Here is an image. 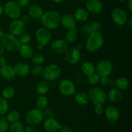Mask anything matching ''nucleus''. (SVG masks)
Instances as JSON below:
<instances>
[{
    "mask_svg": "<svg viewBox=\"0 0 132 132\" xmlns=\"http://www.w3.org/2000/svg\"><path fill=\"white\" fill-rule=\"evenodd\" d=\"M40 19L43 27L50 31L57 29L60 25L61 15L55 10H50L43 13Z\"/></svg>",
    "mask_w": 132,
    "mask_h": 132,
    "instance_id": "nucleus-1",
    "label": "nucleus"
},
{
    "mask_svg": "<svg viewBox=\"0 0 132 132\" xmlns=\"http://www.w3.org/2000/svg\"><path fill=\"white\" fill-rule=\"evenodd\" d=\"M104 43V37L101 32H92L88 36L85 48L89 53H95L99 50Z\"/></svg>",
    "mask_w": 132,
    "mask_h": 132,
    "instance_id": "nucleus-2",
    "label": "nucleus"
},
{
    "mask_svg": "<svg viewBox=\"0 0 132 132\" xmlns=\"http://www.w3.org/2000/svg\"><path fill=\"white\" fill-rule=\"evenodd\" d=\"M88 97L90 100L94 105H103L107 100V94L104 90L99 87H93L89 90Z\"/></svg>",
    "mask_w": 132,
    "mask_h": 132,
    "instance_id": "nucleus-3",
    "label": "nucleus"
},
{
    "mask_svg": "<svg viewBox=\"0 0 132 132\" xmlns=\"http://www.w3.org/2000/svg\"><path fill=\"white\" fill-rule=\"evenodd\" d=\"M5 49L10 53H15L19 50L21 45L18 37L14 36L12 34H5V37L1 41Z\"/></svg>",
    "mask_w": 132,
    "mask_h": 132,
    "instance_id": "nucleus-4",
    "label": "nucleus"
},
{
    "mask_svg": "<svg viewBox=\"0 0 132 132\" xmlns=\"http://www.w3.org/2000/svg\"><path fill=\"white\" fill-rule=\"evenodd\" d=\"M61 74V69L58 65L55 63L48 65L43 69V76L45 80L47 82H52L57 80Z\"/></svg>",
    "mask_w": 132,
    "mask_h": 132,
    "instance_id": "nucleus-5",
    "label": "nucleus"
},
{
    "mask_svg": "<svg viewBox=\"0 0 132 132\" xmlns=\"http://www.w3.org/2000/svg\"><path fill=\"white\" fill-rule=\"evenodd\" d=\"M4 13L13 19H18L21 15V7L15 1H9L3 6Z\"/></svg>",
    "mask_w": 132,
    "mask_h": 132,
    "instance_id": "nucleus-6",
    "label": "nucleus"
},
{
    "mask_svg": "<svg viewBox=\"0 0 132 132\" xmlns=\"http://www.w3.org/2000/svg\"><path fill=\"white\" fill-rule=\"evenodd\" d=\"M25 119L27 124L35 126L42 122L44 119V114L42 110L34 108L27 113Z\"/></svg>",
    "mask_w": 132,
    "mask_h": 132,
    "instance_id": "nucleus-7",
    "label": "nucleus"
},
{
    "mask_svg": "<svg viewBox=\"0 0 132 132\" xmlns=\"http://www.w3.org/2000/svg\"><path fill=\"white\" fill-rule=\"evenodd\" d=\"M58 89L61 94L66 97L73 95L76 91L74 83L68 79H63L61 80L58 85Z\"/></svg>",
    "mask_w": 132,
    "mask_h": 132,
    "instance_id": "nucleus-8",
    "label": "nucleus"
},
{
    "mask_svg": "<svg viewBox=\"0 0 132 132\" xmlns=\"http://www.w3.org/2000/svg\"><path fill=\"white\" fill-rule=\"evenodd\" d=\"M113 71V65L107 60H102L99 61L95 67V72L100 77L108 76Z\"/></svg>",
    "mask_w": 132,
    "mask_h": 132,
    "instance_id": "nucleus-9",
    "label": "nucleus"
},
{
    "mask_svg": "<svg viewBox=\"0 0 132 132\" xmlns=\"http://www.w3.org/2000/svg\"><path fill=\"white\" fill-rule=\"evenodd\" d=\"M36 38L37 43L45 46L48 44L52 40V33L50 30L44 27H39L36 30Z\"/></svg>",
    "mask_w": 132,
    "mask_h": 132,
    "instance_id": "nucleus-10",
    "label": "nucleus"
},
{
    "mask_svg": "<svg viewBox=\"0 0 132 132\" xmlns=\"http://www.w3.org/2000/svg\"><path fill=\"white\" fill-rule=\"evenodd\" d=\"M111 17L112 21L119 26H122L126 24L128 18L126 12L123 9L119 7L113 9Z\"/></svg>",
    "mask_w": 132,
    "mask_h": 132,
    "instance_id": "nucleus-11",
    "label": "nucleus"
},
{
    "mask_svg": "<svg viewBox=\"0 0 132 132\" xmlns=\"http://www.w3.org/2000/svg\"><path fill=\"white\" fill-rule=\"evenodd\" d=\"M64 53H65L64 58H65L66 61L70 64H77L80 61L81 51L79 48L74 47L68 48Z\"/></svg>",
    "mask_w": 132,
    "mask_h": 132,
    "instance_id": "nucleus-12",
    "label": "nucleus"
},
{
    "mask_svg": "<svg viewBox=\"0 0 132 132\" xmlns=\"http://www.w3.org/2000/svg\"><path fill=\"white\" fill-rule=\"evenodd\" d=\"M10 33L18 37L23 34L25 31V25L20 19H14L9 26Z\"/></svg>",
    "mask_w": 132,
    "mask_h": 132,
    "instance_id": "nucleus-13",
    "label": "nucleus"
},
{
    "mask_svg": "<svg viewBox=\"0 0 132 132\" xmlns=\"http://www.w3.org/2000/svg\"><path fill=\"white\" fill-rule=\"evenodd\" d=\"M52 50L57 54H63L68 49V43L64 39H57L50 45Z\"/></svg>",
    "mask_w": 132,
    "mask_h": 132,
    "instance_id": "nucleus-14",
    "label": "nucleus"
},
{
    "mask_svg": "<svg viewBox=\"0 0 132 132\" xmlns=\"http://www.w3.org/2000/svg\"><path fill=\"white\" fill-rule=\"evenodd\" d=\"M104 113L108 121L113 123L117 121L120 118V111L117 107L109 106L104 109Z\"/></svg>",
    "mask_w": 132,
    "mask_h": 132,
    "instance_id": "nucleus-15",
    "label": "nucleus"
},
{
    "mask_svg": "<svg viewBox=\"0 0 132 132\" xmlns=\"http://www.w3.org/2000/svg\"><path fill=\"white\" fill-rule=\"evenodd\" d=\"M103 3L100 0H88L86 3V9L88 12L99 14L103 10Z\"/></svg>",
    "mask_w": 132,
    "mask_h": 132,
    "instance_id": "nucleus-16",
    "label": "nucleus"
},
{
    "mask_svg": "<svg viewBox=\"0 0 132 132\" xmlns=\"http://www.w3.org/2000/svg\"><path fill=\"white\" fill-rule=\"evenodd\" d=\"M14 71L16 76L20 77H25L27 76L30 72V69L29 65L26 63L18 62L15 63L13 67Z\"/></svg>",
    "mask_w": 132,
    "mask_h": 132,
    "instance_id": "nucleus-17",
    "label": "nucleus"
},
{
    "mask_svg": "<svg viewBox=\"0 0 132 132\" xmlns=\"http://www.w3.org/2000/svg\"><path fill=\"white\" fill-rule=\"evenodd\" d=\"M60 24L67 29H73L76 27V21L72 15L70 14H64L61 16Z\"/></svg>",
    "mask_w": 132,
    "mask_h": 132,
    "instance_id": "nucleus-18",
    "label": "nucleus"
},
{
    "mask_svg": "<svg viewBox=\"0 0 132 132\" xmlns=\"http://www.w3.org/2000/svg\"><path fill=\"white\" fill-rule=\"evenodd\" d=\"M44 128L48 132H55L59 130L62 126L59 122L54 118H48L45 120L43 124Z\"/></svg>",
    "mask_w": 132,
    "mask_h": 132,
    "instance_id": "nucleus-19",
    "label": "nucleus"
},
{
    "mask_svg": "<svg viewBox=\"0 0 132 132\" xmlns=\"http://www.w3.org/2000/svg\"><path fill=\"white\" fill-rule=\"evenodd\" d=\"M0 76H2L5 80H12L15 78L16 75L14 72L13 67L10 65L6 64L3 67L0 68Z\"/></svg>",
    "mask_w": 132,
    "mask_h": 132,
    "instance_id": "nucleus-20",
    "label": "nucleus"
},
{
    "mask_svg": "<svg viewBox=\"0 0 132 132\" xmlns=\"http://www.w3.org/2000/svg\"><path fill=\"white\" fill-rule=\"evenodd\" d=\"M43 13L41 6L37 4H32L28 8V14L30 18L40 19Z\"/></svg>",
    "mask_w": 132,
    "mask_h": 132,
    "instance_id": "nucleus-21",
    "label": "nucleus"
},
{
    "mask_svg": "<svg viewBox=\"0 0 132 132\" xmlns=\"http://www.w3.org/2000/svg\"><path fill=\"white\" fill-rule=\"evenodd\" d=\"M107 98L113 103H118L122 99V93L121 90L116 87L112 88L110 89L107 94Z\"/></svg>",
    "mask_w": 132,
    "mask_h": 132,
    "instance_id": "nucleus-22",
    "label": "nucleus"
},
{
    "mask_svg": "<svg viewBox=\"0 0 132 132\" xmlns=\"http://www.w3.org/2000/svg\"><path fill=\"white\" fill-rule=\"evenodd\" d=\"M88 12L86 10V9L79 7L75 10L73 16L76 21L85 22L88 18Z\"/></svg>",
    "mask_w": 132,
    "mask_h": 132,
    "instance_id": "nucleus-23",
    "label": "nucleus"
},
{
    "mask_svg": "<svg viewBox=\"0 0 132 132\" xmlns=\"http://www.w3.org/2000/svg\"><path fill=\"white\" fill-rule=\"evenodd\" d=\"M102 28V24L97 20L93 21L91 23L87 24L84 27V31L86 34L89 35L92 32H100Z\"/></svg>",
    "mask_w": 132,
    "mask_h": 132,
    "instance_id": "nucleus-24",
    "label": "nucleus"
},
{
    "mask_svg": "<svg viewBox=\"0 0 132 132\" xmlns=\"http://www.w3.org/2000/svg\"><path fill=\"white\" fill-rule=\"evenodd\" d=\"M18 51L21 56L25 59L31 58L34 53L33 48L29 44H21Z\"/></svg>",
    "mask_w": 132,
    "mask_h": 132,
    "instance_id": "nucleus-25",
    "label": "nucleus"
},
{
    "mask_svg": "<svg viewBox=\"0 0 132 132\" xmlns=\"http://www.w3.org/2000/svg\"><path fill=\"white\" fill-rule=\"evenodd\" d=\"M81 71L82 74L86 77L92 75L95 72V66L91 62H84L81 66Z\"/></svg>",
    "mask_w": 132,
    "mask_h": 132,
    "instance_id": "nucleus-26",
    "label": "nucleus"
},
{
    "mask_svg": "<svg viewBox=\"0 0 132 132\" xmlns=\"http://www.w3.org/2000/svg\"><path fill=\"white\" fill-rule=\"evenodd\" d=\"M75 100L79 105L85 106L90 102L88 94L85 91H79L75 95Z\"/></svg>",
    "mask_w": 132,
    "mask_h": 132,
    "instance_id": "nucleus-27",
    "label": "nucleus"
},
{
    "mask_svg": "<svg viewBox=\"0 0 132 132\" xmlns=\"http://www.w3.org/2000/svg\"><path fill=\"white\" fill-rule=\"evenodd\" d=\"M36 92L39 95H45L50 90V84L46 80H43L39 82L36 85Z\"/></svg>",
    "mask_w": 132,
    "mask_h": 132,
    "instance_id": "nucleus-28",
    "label": "nucleus"
},
{
    "mask_svg": "<svg viewBox=\"0 0 132 132\" xmlns=\"http://www.w3.org/2000/svg\"><path fill=\"white\" fill-rule=\"evenodd\" d=\"M115 85L116 88L121 91H124L127 89L130 85L129 80L125 77H120L117 78L115 82Z\"/></svg>",
    "mask_w": 132,
    "mask_h": 132,
    "instance_id": "nucleus-29",
    "label": "nucleus"
},
{
    "mask_svg": "<svg viewBox=\"0 0 132 132\" xmlns=\"http://www.w3.org/2000/svg\"><path fill=\"white\" fill-rule=\"evenodd\" d=\"M36 104L37 109L41 110L44 109L48 104V100L45 95H39L36 99Z\"/></svg>",
    "mask_w": 132,
    "mask_h": 132,
    "instance_id": "nucleus-30",
    "label": "nucleus"
},
{
    "mask_svg": "<svg viewBox=\"0 0 132 132\" xmlns=\"http://www.w3.org/2000/svg\"><path fill=\"white\" fill-rule=\"evenodd\" d=\"M5 118L9 123L12 124V123L19 121V119H20V113H19V111H16V110H13V111H10Z\"/></svg>",
    "mask_w": 132,
    "mask_h": 132,
    "instance_id": "nucleus-31",
    "label": "nucleus"
},
{
    "mask_svg": "<svg viewBox=\"0 0 132 132\" xmlns=\"http://www.w3.org/2000/svg\"><path fill=\"white\" fill-rule=\"evenodd\" d=\"M9 129L10 132H24V126L19 121L12 123Z\"/></svg>",
    "mask_w": 132,
    "mask_h": 132,
    "instance_id": "nucleus-32",
    "label": "nucleus"
},
{
    "mask_svg": "<svg viewBox=\"0 0 132 132\" xmlns=\"http://www.w3.org/2000/svg\"><path fill=\"white\" fill-rule=\"evenodd\" d=\"M15 90L14 87L11 86H8L5 87L2 91V97L5 99H10L15 95Z\"/></svg>",
    "mask_w": 132,
    "mask_h": 132,
    "instance_id": "nucleus-33",
    "label": "nucleus"
},
{
    "mask_svg": "<svg viewBox=\"0 0 132 132\" xmlns=\"http://www.w3.org/2000/svg\"><path fill=\"white\" fill-rule=\"evenodd\" d=\"M31 59H32V63H34L35 65H41L44 63L45 58V56L41 53H34Z\"/></svg>",
    "mask_w": 132,
    "mask_h": 132,
    "instance_id": "nucleus-34",
    "label": "nucleus"
},
{
    "mask_svg": "<svg viewBox=\"0 0 132 132\" xmlns=\"http://www.w3.org/2000/svg\"><path fill=\"white\" fill-rule=\"evenodd\" d=\"M77 38V33L74 28H73V29H70L69 31L67 32V34H66L65 40L68 43H73L74 41H76Z\"/></svg>",
    "mask_w": 132,
    "mask_h": 132,
    "instance_id": "nucleus-35",
    "label": "nucleus"
},
{
    "mask_svg": "<svg viewBox=\"0 0 132 132\" xmlns=\"http://www.w3.org/2000/svg\"><path fill=\"white\" fill-rule=\"evenodd\" d=\"M9 109V104L7 100L3 97H0V115H4Z\"/></svg>",
    "mask_w": 132,
    "mask_h": 132,
    "instance_id": "nucleus-36",
    "label": "nucleus"
},
{
    "mask_svg": "<svg viewBox=\"0 0 132 132\" xmlns=\"http://www.w3.org/2000/svg\"><path fill=\"white\" fill-rule=\"evenodd\" d=\"M99 80H100V76L96 72L86 77V82L90 85H96L99 82Z\"/></svg>",
    "mask_w": 132,
    "mask_h": 132,
    "instance_id": "nucleus-37",
    "label": "nucleus"
},
{
    "mask_svg": "<svg viewBox=\"0 0 132 132\" xmlns=\"http://www.w3.org/2000/svg\"><path fill=\"white\" fill-rule=\"evenodd\" d=\"M19 37V41L21 44H29L32 41V36L30 34L24 32Z\"/></svg>",
    "mask_w": 132,
    "mask_h": 132,
    "instance_id": "nucleus-38",
    "label": "nucleus"
},
{
    "mask_svg": "<svg viewBox=\"0 0 132 132\" xmlns=\"http://www.w3.org/2000/svg\"><path fill=\"white\" fill-rule=\"evenodd\" d=\"M9 122L5 117L0 119V132H6L9 128Z\"/></svg>",
    "mask_w": 132,
    "mask_h": 132,
    "instance_id": "nucleus-39",
    "label": "nucleus"
},
{
    "mask_svg": "<svg viewBox=\"0 0 132 132\" xmlns=\"http://www.w3.org/2000/svg\"><path fill=\"white\" fill-rule=\"evenodd\" d=\"M43 68L41 65H36L32 67L30 72L34 76H38V75H41L43 73Z\"/></svg>",
    "mask_w": 132,
    "mask_h": 132,
    "instance_id": "nucleus-40",
    "label": "nucleus"
},
{
    "mask_svg": "<svg viewBox=\"0 0 132 132\" xmlns=\"http://www.w3.org/2000/svg\"><path fill=\"white\" fill-rule=\"evenodd\" d=\"M104 109L103 107V105L101 104H97L95 105L94 107V112L97 114V115H103L104 113Z\"/></svg>",
    "mask_w": 132,
    "mask_h": 132,
    "instance_id": "nucleus-41",
    "label": "nucleus"
},
{
    "mask_svg": "<svg viewBox=\"0 0 132 132\" xmlns=\"http://www.w3.org/2000/svg\"><path fill=\"white\" fill-rule=\"evenodd\" d=\"M20 20L26 25L30 21V17L28 14H24L21 16Z\"/></svg>",
    "mask_w": 132,
    "mask_h": 132,
    "instance_id": "nucleus-42",
    "label": "nucleus"
},
{
    "mask_svg": "<svg viewBox=\"0 0 132 132\" xmlns=\"http://www.w3.org/2000/svg\"><path fill=\"white\" fill-rule=\"evenodd\" d=\"M16 2L21 7H24L28 6L30 0H16Z\"/></svg>",
    "mask_w": 132,
    "mask_h": 132,
    "instance_id": "nucleus-43",
    "label": "nucleus"
},
{
    "mask_svg": "<svg viewBox=\"0 0 132 132\" xmlns=\"http://www.w3.org/2000/svg\"><path fill=\"white\" fill-rule=\"evenodd\" d=\"M24 132H38V130L34 126H28L24 129Z\"/></svg>",
    "mask_w": 132,
    "mask_h": 132,
    "instance_id": "nucleus-44",
    "label": "nucleus"
},
{
    "mask_svg": "<svg viewBox=\"0 0 132 132\" xmlns=\"http://www.w3.org/2000/svg\"><path fill=\"white\" fill-rule=\"evenodd\" d=\"M109 82V79H108V76H102L100 77V80L99 82L102 84V85H107Z\"/></svg>",
    "mask_w": 132,
    "mask_h": 132,
    "instance_id": "nucleus-45",
    "label": "nucleus"
},
{
    "mask_svg": "<svg viewBox=\"0 0 132 132\" xmlns=\"http://www.w3.org/2000/svg\"><path fill=\"white\" fill-rule=\"evenodd\" d=\"M59 130H60V132H73L72 128L69 126H61Z\"/></svg>",
    "mask_w": 132,
    "mask_h": 132,
    "instance_id": "nucleus-46",
    "label": "nucleus"
},
{
    "mask_svg": "<svg viewBox=\"0 0 132 132\" xmlns=\"http://www.w3.org/2000/svg\"><path fill=\"white\" fill-rule=\"evenodd\" d=\"M6 64V61L4 57L0 56V68L3 67L4 65Z\"/></svg>",
    "mask_w": 132,
    "mask_h": 132,
    "instance_id": "nucleus-47",
    "label": "nucleus"
},
{
    "mask_svg": "<svg viewBox=\"0 0 132 132\" xmlns=\"http://www.w3.org/2000/svg\"><path fill=\"white\" fill-rule=\"evenodd\" d=\"M5 47H4L3 45L1 43V41H0V56H2L3 55V54L5 53Z\"/></svg>",
    "mask_w": 132,
    "mask_h": 132,
    "instance_id": "nucleus-48",
    "label": "nucleus"
},
{
    "mask_svg": "<svg viewBox=\"0 0 132 132\" xmlns=\"http://www.w3.org/2000/svg\"><path fill=\"white\" fill-rule=\"evenodd\" d=\"M126 24L129 28H132V18L131 17L128 18V20H127V21H126Z\"/></svg>",
    "mask_w": 132,
    "mask_h": 132,
    "instance_id": "nucleus-49",
    "label": "nucleus"
},
{
    "mask_svg": "<svg viewBox=\"0 0 132 132\" xmlns=\"http://www.w3.org/2000/svg\"><path fill=\"white\" fill-rule=\"evenodd\" d=\"M127 6L130 12L132 11V0H127Z\"/></svg>",
    "mask_w": 132,
    "mask_h": 132,
    "instance_id": "nucleus-50",
    "label": "nucleus"
},
{
    "mask_svg": "<svg viewBox=\"0 0 132 132\" xmlns=\"http://www.w3.org/2000/svg\"><path fill=\"white\" fill-rule=\"evenodd\" d=\"M5 33L2 31V30H0V41H2V40L3 39V38L5 37Z\"/></svg>",
    "mask_w": 132,
    "mask_h": 132,
    "instance_id": "nucleus-51",
    "label": "nucleus"
},
{
    "mask_svg": "<svg viewBox=\"0 0 132 132\" xmlns=\"http://www.w3.org/2000/svg\"><path fill=\"white\" fill-rule=\"evenodd\" d=\"M44 47H45V46H43V45H40V44H37V49H38V50H43V49Z\"/></svg>",
    "mask_w": 132,
    "mask_h": 132,
    "instance_id": "nucleus-52",
    "label": "nucleus"
},
{
    "mask_svg": "<svg viewBox=\"0 0 132 132\" xmlns=\"http://www.w3.org/2000/svg\"><path fill=\"white\" fill-rule=\"evenodd\" d=\"M3 12H4L3 6L1 5H0V16L2 15L3 13Z\"/></svg>",
    "mask_w": 132,
    "mask_h": 132,
    "instance_id": "nucleus-53",
    "label": "nucleus"
},
{
    "mask_svg": "<svg viewBox=\"0 0 132 132\" xmlns=\"http://www.w3.org/2000/svg\"><path fill=\"white\" fill-rule=\"evenodd\" d=\"M51 1H53V2H54V3H59L63 2L64 0H51Z\"/></svg>",
    "mask_w": 132,
    "mask_h": 132,
    "instance_id": "nucleus-54",
    "label": "nucleus"
},
{
    "mask_svg": "<svg viewBox=\"0 0 132 132\" xmlns=\"http://www.w3.org/2000/svg\"><path fill=\"white\" fill-rule=\"evenodd\" d=\"M121 2H125V1H127V0H119Z\"/></svg>",
    "mask_w": 132,
    "mask_h": 132,
    "instance_id": "nucleus-55",
    "label": "nucleus"
},
{
    "mask_svg": "<svg viewBox=\"0 0 132 132\" xmlns=\"http://www.w3.org/2000/svg\"><path fill=\"white\" fill-rule=\"evenodd\" d=\"M81 1H88V0H81Z\"/></svg>",
    "mask_w": 132,
    "mask_h": 132,
    "instance_id": "nucleus-56",
    "label": "nucleus"
}]
</instances>
